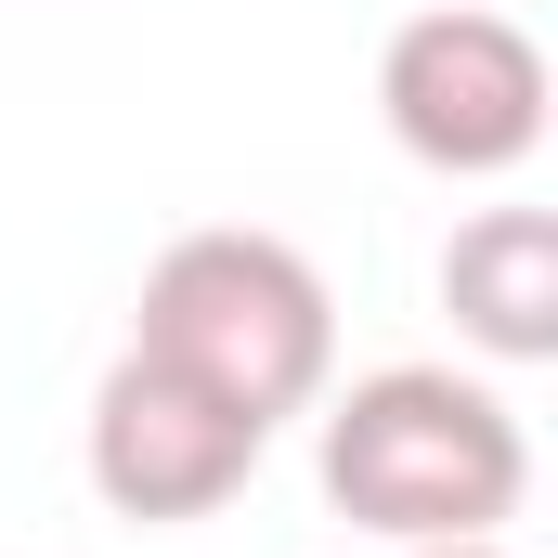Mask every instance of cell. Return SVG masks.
Instances as JSON below:
<instances>
[{
	"mask_svg": "<svg viewBox=\"0 0 558 558\" xmlns=\"http://www.w3.org/2000/svg\"><path fill=\"white\" fill-rule=\"evenodd\" d=\"M390 558H520L507 533H481V546H390Z\"/></svg>",
	"mask_w": 558,
	"mask_h": 558,
	"instance_id": "8992f818",
	"label": "cell"
},
{
	"mask_svg": "<svg viewBox=\"0 0 558 558\" xmlns=\"http://www.w3.org/2000/svg\"><path fill=\"white\" fill-rule=\"evenodd\" d=\"M131 351L208 377L234 416L286 428V416H312L325 377H338V299H325V274L286 234L208 221V234H169L156 247V274L131 299Z\"/></svg>",
	"mask_w": 558,
	"mask_h": 558,
	"instance_id": "7a4b0ae2",
	"label": "cell"
},
{
	"mask_svg": "<svg viewBox=\"0 0 558 558\" xmlns=\"http://www.w3.org/2000/svg\"><path fill=\"white\" fill-rule=\"evenodd\" d=\"M325 494L377 546H481L520 520L533 441L507 416V390L454 364H377L325 403Z\"/></svg>",
	"mask_w": 558,
	"mask_h": 558,
	"instance_id": "6da1fadb",
	"label": "cell"
},
{
	"mask_svg": "<svg viewBox=\"0 0 558 558\" xmlns=\"http://www.w3.org/2000/svg\"><path fill=\"white\" fill-rule=\"evenodd\" d=\"M260 441L274 428L234 416L208 377H182V364H156V351H118L105 364V390H92V494L118 507V520H208V507H234L247 494V468H260Z\"/></svg>",
	"mask_w": 558,
	"mask_h": 558,
	"instance_id": "277c9868",
	"label": "cell"
},
{
	"mask_svg": "<svg viewBox=\"0 0 558 558\" xmlns=\"http://www.w3.org/2000/svg\"><path fill=\"white\" fill-rule=\"evenodd\" d=\"M441 312L481 364H546L558 351V221L546 208H481L441 247Z\"/></svg>",
	"mask_w": 558,
	"mask_h": 558,
	"instance_id": "5b68a950",
	"label": "cell"
},
{
	"mask_svg": "<svg viewBox=\"0 0 558 558\" xmlns=\"http://www.w3.org/2000/svg\"><path fill=\"white\" fill-rule=\"evenodd\" d=\"M377 118L441 182H507L546 143V39L520 13H494V0L403 13L390 52H377Z\"/></svg>",
	"mask_w": 558,
	"mask_h": 558,
	"instance_id": "3957f363",
	"label": "cell"
}]
</instances>
